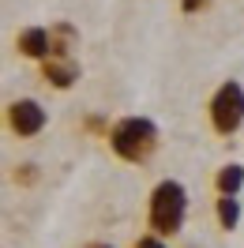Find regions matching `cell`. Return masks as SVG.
<instances>
[{
    "mask_svg": "<svg viewBox=\"0 0 244 248\" xmlns=\"http://www.w3.org/2000/svg\"><path fill=\"white\" fill-rule=\"evenodd\" d=\"M91 248H109V245H91Z\"/></svg>",
    "mask_w": 244,
    "mask_h": 248,
    "instance_id": "obj_12",
    "label": "cell"
},
{
    "mask_svg": "<svg viewBox=\"0 0 244 248\" xmlns=\"http://www.w3.org/2000/svg\"><path fill=\"white\" fill-rule=\"evenodd\" d=\"M184 215H188V192L181 181H162L151 192V230L158 237H173L181 233Z\"/></svg>",
    "mask_w": 244,
    "mask_h": 248,
    "instance_id": "obj_2",
    "label": "cell"
},
{
    "mask_svg": "<svg viewBox=\"0 0 244 248\" xmlns=\"http://www.w3.org/2000/svg\"><path fill=\"white\" fill-rule=\"evenodd\" d=\"M49 38H53V57H72V49H76L79 34L72 23H57V27H49Z\"/></svg>",
    "mask_w": 244,
    "mask_h": 248,
    "instance_id": "obj_8",
    "label": "cell"
},
{
    "mask_svg": "<svg viewBox=\"0 0 244 248\" xmlns=\"http://www.w3.org/2000/svg\"><path fill=\"white\" fill-rule=\"evenodd\" d=\"M109 143L124 162H147L158 147V124L147 117H124L109 128Z\"/></svg>",
    "mask_w": 244,
    "mask_h": 248,
    "instance_id": "obj_1",
    "label": "cell"
},
{
    "mask_svg": "<svg viewBox=\"0 0 244 248\" xmlns=\"http://www.w3.org/2000/svg\"><path fill=\"white\" fill-rule=\"evenodd\" d=\"M214 211H218L222 230H237V222H241V203H237V196H222Z\"/></svg>",
    "mask_w": 244,
    "mask_h": 248,
    "instance_id": "obj_9",
    "label": "cell"
},
{
    "mask_svg": "<svg viewBox=\"0 0 244 248\" xmlns=\"http://www.w3.org/2000/svg\"><path fill=\"white\" fill-rule=\"evenodd\" d=\"M42 76H46V83L68 91V87L79 79V64L72 61V57H49V61H42Z\"/></svg>",
    "mask_w": 244,
    "mask_h": 248,
    "instance_id": "obj_6",
    "label": "cell"
},
{
    "mask_svg": "<svg viewBox=\"0 0 244 248\" xmlns=\"http://www.w3.org/2000/svg\"><path fill=\"white\" fill-rule=\"evenodd\" d=\"M211 124H214V132H222V136H233L244 124V87L237 79H229V83H222V87L214 91Z\"/></svg>",
    "mask_w": 244,
    "mask_h": 248,
    "instance_id": "obj_3",
    "label": "cell"
},
{
    "mask_svg": "<svg viewBox=\"0 0 244 248\" xmlns=\"http://www.w3.org/2000/svg\"><path fill=\"white\" fill-rule=\"evenodd\" d=\"M15 49L30 61H49L53 57V38H49L46 27H27V31H19Z\"/></svg>",
    "mask_w": 244,
    "mask_h": 248,
    "instance_id": "obj_5",
    "label": "cell"
},
{
    "mask_svg": "<svg viewBox=\"0 0 244 248\" xmlns=\"http://www.w3.org/2000/svg\"><path fill=\"white\" fill-rule=\"evenodd\" d=\"M214 188H218L222 196H237V192L244 188V166H237V162L222 166V170H218V177H214Z\"/></svg>",
    "mask_w": 244,
    "mask_h": 248,
    "instance_id": "obj_7",
    "label": "cell"
},
{
    "mask_svg": "<svg viewBox=\"0 0 244 248\" xmlns=\"http://www.w3.org/2000/svg\"><path fill=\"white\" fill-rule=\"evenodd\" d=\"M136 248H166V241L158 237V233H147V237H139Z\"/></svg>",
    "mask_w": 244,
    "mask_h": 248,
    "instance_id": "obj_10",
    "label": "cell"
},
{
    "mask_svg": "<svg viewBox=\"0 0 244 248\" xmlns=\"http://www.w3.org/2000/svg\"><path fill=\"white\" fill-rule=\"evenodd\" d=\"M211 0H181V8L184 12H199V8H207Z\"/></svg>",
    "mask_w": 244,
    "mask_h": 248,
    "instance_id": "obj_11",
    "label": "cell"
},
{
    "mask_svg": "<svg viewBox=\"0 0 244 248\" xmlns=\"http://www.w3.org/2000/svg\"><path fill=\"white\" fill-rule=\"evenodd\" d=\"M49 113L42 109V102H34V98H19L8 106V128L15 132V136H38L42 128H46Z\"/></svg>",
    "mask_w": 244,
    "mask_h": 248,
    "instance_id": "obj_4",
    "label": "cell"
}]
</instances>
